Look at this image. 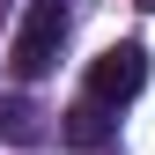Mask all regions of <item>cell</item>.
<instances>
[{
  "label": "cell",
  "instance_id": "4",
  "mask_svg": "<svg viewBox=\"0 0 155 155\" xmlns=\"http://www.w3.org/2000/svg\"><path fill=\"white\" fill-rule=\"evenodd\" d=\"M0 140L37 148V140H45V111H37L30 96H8V104H0Z\"/></svg>",
  "mask_w": 155,
  "mask_h": 155
},
{
  "label": "cell",
  "instance_id": "3",
  "mask_svg": "<svg viewBox=\"0 0 155 155\" xmlns=\"http://www.w3.org/2000/svg\"><path fill=\"white\" fill-rule=\"evenodd\" d=\"M111 133H118V118H111V104H74L67 111V126H59V140L67 148H81V155H96V148H111Z\"/></svg>",
  "mask_w": 155,
  "mask_h": 155
},
{
  "label": "cell",
  "instance_id": "5",
  "mask_svg": "<svg viewBox=\"0 0 155 155\" xmlns=\"http://www.w3.org/2000/svg\"><path fill=\"white\" fill-rule=\"evenodd\" d=\"M140 8H155V0H140Z\"/></svg>",
  "mask_w": 155,
  "mask_h": 155
},
{
  "label": "cell",
  "instance_id": "2",
  "mask_svg": "<svg viewBox=\"0 0 155 155\" xmlns=\"http://www.w3.org/2000/svg\"><path fill=\"white\" fill-rule=\"evenodd\" d=\"M148 89V45H111V52H96V67H89V96L96 104H133V96Z\"/></svg>",
  "mask_w": 155,
  "mask_h": 155
},
{
  "label": "cell",
  "instance_id": "1",
  "mask_svg": "<svg viewBox=\"0 0 155 155\" xmlns=\"http://www.w3.org/2000/svg\"><path fill=\"white\" fill-rule=\"evenodd\" d=\"M59 45H67V8H59V0H37V8L22 15V30H15V45H8L15 81H37V74H52Z\"/></svg>",
  "mask_w": 155,
  "mask_h": 155
}]
</instances>
